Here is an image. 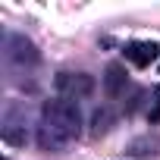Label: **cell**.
<instances>
[{
    "instance_id": "1",
    "label": "cell",
    "mask_w": 160,
    "mask_h": 160,
    "mask_svg": "<svg viewBox=\"0 0 160 160\" xmlns=\"http://www.w3.org/2000/svg\"><path fill=\"white\" fill-rule=\"evenodd\" d=\"M41 122L63 132L69 141H75L82 135V113H78L75 101H66V98H53V101H44L41 107Z\"/></svg>"
},
{
    "instance_id": "2",
    "label": "cell",
    "mask_w": 160,
    "mask_h": 160,
    "mask_svg": "<svg viewBox=\"0 0 160 160\" xmlns=\"http://www.w3.org/2000/svg\"><path fill=\"white\" fill-rule=\"evenodd\" d=\"M53 88L66 101H82V98L94 94V75H88V72H57Z\"/></svg>"
},
{
    "instance_id": "3",
    "label": "cell",
    "mask_w": 160,
    "mask_h": 160,
    "mask_svg": "<svg viewBox=\"0 0 160 160\" xmlns=\"http://www.w3.org/2000/svg\"><path fill=\"white\" fill-rule=\"evenodd\" d=\"M7 60L16 63V66H35L41 60V53H38V47H35L32 38H25V35H7Z\"/></svg>"
},
{
    "instance_id": "4",
    "label": "cell",
    "mask_w": 160,
    "mask_h": 160,
    "mask_svg": "<svg viewBox=\"0 0 160 160\" xmlns=\"http://www.w3.org/2000/svg\"><path fill=\"white\" fill-rule=\"evenodd\" d=\"M0 135H3V141H7L10 148H25V144H28L25 113H19L16 107H10L7 116H3V129H0Z\"/></svg>"
},
{
    "instance_id": "5",
    "label": "cell",
    "mask_w": 160,
    "mask_h": 160,
    "mask_svg": "<svg viewBox=\"0 0 160 160\" xmlns=\"http://www.w3.org/2000/svg\"><path fill=\"white\" fill-rule=\"evenodd\" d=\"M122 53H126V60H129L132 66L144 69V66H151V63L160 57V44H154V41H129V44L122 47Z\"/></svg>"
},
{
    "instance_id": "6",
    "label": "cell",
    "mask_w": 160,
    "mask_h": 160,
    "mask_svg": "<svg viewBox=\"0 0 160 160\" xmlns=\"http://www.w3.org/2000/svg\"><path fill=\"white\" fill-rule=\"evenodd\" d=\"M126 85H129L126 66H122V63H110L107 72H104V91H107V98H119V94L126 91Z\"/></svg>"
},
{
    "instance_id": "7",
    "label": "cell",
    "mask_w": 160,
    "mask_h": 160,
    "mask_svg": "<svg viewBox=\"0 0 160 160\" xmlns=\"http://www.w3.org/2000/svg\"><path fill=\"white\" fill-rule=\"evenodd\" d=\"M72 141L63 135V132H57V129H50V126H38V148L41 151H47V154H60V151H66Z\"/></svg>"
},
{
    "instance_id": "8",
    "label": "cell",
    "mask_w": 160,
    "mask_h": 160,
    "mask_svg": "<svg viewBox=\"0 0 160 160\" xmlns=\"http://www.w3.org/2000/svg\"><path fill=\"white\" fill-rule=\"evenodd\" d=\"M113 126H116V113H113L110 107H101V110H94V113H91V135H94V138L107 135Z\"/></svg>"
},
{
    "instance_id": "9",
    "label": "cell",
    "mask_w": 160,
    "mask_h": 160,
    "mask_svg": "<svg viewBox=\"0 0 160 160\" xmlns=\"http://www.w3.org/2000/svg\"><path fill=\"white\" fill-rule=\"evenodd\" d=\"M126 154H129V157H154V154H157V141L148 138V135H144V138H135V141L126 148Z\"/></svg>"
},
{
    "instance_id": "10",
    "label": "cell",
    "mask_w": 160,
    "mask_h": 160,
    "mask_svg": "<svg viewBox=\"0 0 160 160\" xmlns=\"http://www.w3.org/2000/svg\"><path fill=\"white\" fill-rule=\"evenodd\" d=\"M151 98H154V101L148 104V122H151V126H157V122H160V88H154V91H151Z\"/></svg>"
},
{
    "instance_id": "11",
    "label": "cell",
    "mask_w": 160,
    "mask_h": 160,
    "mask_svg": "<svg viewBox=\"0 0 160 160\" xmlns=\"http://www.w3.org/2000/svg\"><path fill=\"white\" fill-rule=\"evenodd\" d=\"M144 94H148V91H141V88H138V91H135V94H132V101H129V104H126V113H135V110H138V107H141V101H144Z\"/></svg>"
}]
</instances>
